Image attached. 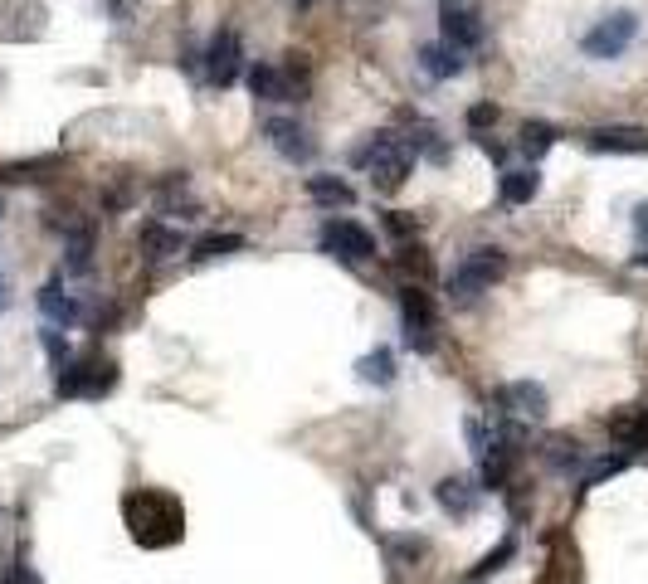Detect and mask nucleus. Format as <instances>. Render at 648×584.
<instances>
[{"label": "nucleus", "instance_id": "nucleus-2", "mask_svg": "<svg viewBox=\"0 0 648 584\" xmlns=\"http://www.w3.org/2000/svg\"><path fill=\"white\" fill-rule=\"evenodd\" d=\"M351 161H356V166H366V171H371V181H376V190H385V195H390V190H400V185H405V176H410V166H415V161H410V146L400 142V137H390V132H376V137L361 146Z\"/></svg>", "mask_w": 648, "mask_h": 584}, {"label": "nucleus", "instance_id": "nucleus-35", "mask_svg": "<svg viewBox=\"0 0 648 584\" xmlns=\"http://www.w3.org/2000/svg\"><path fill=\"white\" fill-rule=\"evenodd\" d=\"M634 224H639V234H648V205H639V210H634Z\"/></svg>", "mask_w": 648, "mask_h": 584}, {"label": "nucleus", "instance_id": "nucleus-28", "mask_svg": "<svg viewBox=\"0 0 648 584\" xmlns=\"http://www.w3.org/2000/svg\"><path fill=\"white\" fill-rule=\"evenodd\" d=\"M395 268H400V273H415V278H424V273H429V254H424L420 244H405V249L395 254Z\"/></svg>", "mask_w": 648, "mask_h": 584}, {"label": "nucleus", "instance_id": "nucleus-10", "mask_svg": "<svg viewBox=\"0 0 648 584\" xmlns=\"http://www.w3.org/2000/svg\"><path fill=\"white\" fill-rule=\"evenodd\" d=\"M264 132H268V142H273V151H278L283 161H293V166H307V161L317 156V142L307 137V127L288 122V117H273Z\"/></svg>", "mask_w": 648, "mask_h": 584}, {"label": "nucleus", "instance_id": "nucleus-23", "mask_svg": "<svg viewBox=\"0 0 648 584\" xmlns=\"http://www.w3.org/2000/svg\"><path fill=\"white\" fill-rule=\"evenodd\" d=\"M517 146H522L532 161H541V156L556 146V127H551V122H527V127H522V142H517Z\"/></svg>", "mask_w": 648, "mask_h": 584}, {"label": "nucleus", "instance_id": "nucleus-32", "mask_svg": "<svg viewBox=\"0 0 648 584\" xmlns=\"http://www.w3.org/2000/svg\"><path fill=\"white\" fill-rule=\"evenodd\" d=\"M488 122H497L493 103H473V108H468V127H488Z\"/></svg>", "mask_w": 648, "mask_h": 584}, {"label": "nucleus", "instance_id": "nucleus-13", "mask_svg": "<svg viewBox=\"0 0 648 584\" xmlns=\"http://www.w3.org/2000/svg\"><path fill=\"white\" fill-rule=\"evenodd\" d=\"M39 312H44L54 327H74V322H78V302L64 292V283H59V278H49V283L39 288Z\"/></svg>", "mask_w": 648, "mask_h": 584}, {"label": "nucleus", "instance_id": "nucleus-21", "mask_svg": "<svg viewBox=\"0 0 648 584\" xmlns=\"http://www.w3.org/2000/svg\"><path fill=\"white\" fill-rule=\"evenodd\" d=\"M536 190H541V176H536V171H507V176H502V200H507V205H527V200H536Z\"/></svg>", "mask_w": 648, "mask_h": 584}, {"label": "nucleus", "instance_id": "nucleus-34", "mask_svg": "<svg viewBox=\"0 0 648 584\" xmlns=\"http://www.w3.org/2000/svg\"><path fill=\"white\" fill-rule=\"evenodd\" d=\"M395 555H405V560H420V555H424V541H395Z\"/></svg>", "mask_w": 648, "mask_h": 584}, {"label": "nucleus", "instance_id": "nucleus-22", "mask_svg": "<svg viewBox=\"0 0 648 584\" xmlns=\"http://www.w3.org/2000/svg\"><path fill=\"white\" fill-rule=\"evenodd\" d=\"M356 375H361L366 385H390V380H395V356L381 346V351H371V356L356 361Z\"/></svg>", "mask_w": 648, "mask_h": 584}, {"label": "nucleus", "instance_id": "nucleus-5", "mask_svg": "<svg viewBox=\"0 0 648 584\" xmlns=\"http://www.w3.org/2000/svg\"><path fill=\"white\" fill-rule=\"evenodd\" d=\"M113 385H117L113 361H103V365L78 361V365H64V370H59V395H64V400H98V395H108Z\"/></svg>", "mask_w": 648, "mask_h": 584}, {"label": "nucleus", "instance_id": "nucleus-8", "mask_svg": "<svg viewBox=\"0 0 648 584\" xmlns=\"http://www.w3.org/2000/svg\"><path fill=\"white\" fill-rule=\"evenodd\" d=\"M239 69H244V44H239V35H234V30H215L210 49H205V78H210L215 88H229V83L239 78Z\"/></svg>", "mask_w": 648, "mask_h": 584}, {"label": "nucleus", "instance_id": "nucleus-4", "mask_svg": "<svg viewBox=\"0 0 648 584\" xmlns=\"http://www.w3.org/2000/svg\"><path fill=\"white\" fill-rule=\"evenodd\" d=\"M634 35H639V15H634V10H610V15L585 35V54H590V59H619V54L634 44Z\"/></svg>", "mask_w": 648, "mask_h": 584}, {"label": "nucleus", "instance_id": "nucleus-19", "mask_svg": "<svg viewBox=\"0 0 648 584\" xmlns=\"http://www.w3.org/2000/svg\"><path fill=\"white\" fill-rule=\"evenodd\" d=\"M614 438L624 448H648V409H634V414H614L610 419Z\"/></svg>", "mask_w": 648, "mask_h": 584}, {"label": "nucleus", "instance_id": "nucleus-6", "mask_svg": "<svg viewBox=\"0 0 648 584\" xmlns=\"http://www.w3.org/2000/svg\"><path fill=\"white\" fill-rule=\"evenodd\" d=\"M400 312H405V346L410 351H434V302L420 283L400 292Z\"/></svg>", "mask_w": 648, "mask_h": 584}, {"label": "nucleus", "instance_id": "nucleus-17", "mask_svg": "<svg viewBox=\"0 0 648 584\" xmlns=\"http://www.w3.org/2000/svg\"><path fill=\"white\" fill-rule=\"evenodd\" d=\"M541 458L556 468V473H571V468H580L585 463V448L575 443V438L566 434H556V438H546V448H541Z\"/></svg>", "mask_w": 648, "mask_h": 584}, {"label": "nucleus", "instance_id": "nucleus-15", "mask_svg": "<svg viewBox=\"0 0 648 584\" xmlns=\"http://www.w3.org/2000/svg\"><path fill=\"white\" fill-rule=\"evenodd\" d=\"M439 507L454 511V516H473L478 511V487L468 477H444L439 482Z\"/></svg>", "mask_w": 648, "mask_h": 584}, {"label": "nucleus", "instance_id": "nucleus-7", "mask_svg": "<svg viewBox=\"0 0 648 584\" xmlns=\"http://www.w3.org/2000/svg\"><path fill=\"white\" fill-rule=\"evenodd\" d=\"M322 249L346 258V263H366V258H376V239L351 219H327L322 224Z\"/></svg>", "mask_w": 648, "mask_h": 584}, {"label": "nucleus", "instance_id": "nucleus-14", "mask_svg": "<svg viewBox=\"0 0 648 584\" xmlns=\"http://www.w3.org/2000/svg\"><path fill=\"white\" fill-rule=\"evenodd\" d=\"M590 146L595 151H648V132L644 127H595Z\"/></svg>", "mask_w": 648, "mask_h": 584}, {"label": "nucleus", "instance_id": "nucleus-25", "mask_svg": "<svg viewBox=\"0 0 648 584\" xmlns=\"http://www.w3.org/2000/svg\"><path fill=\"white\" fill-rule=\"evenodd\" d=\"M44 171H59V156H39V161L0 166V181H44Z\"/></svg>", "mask_w": 648, "mask_h": 584}, {"label": "nucleus", "instance_id": "nucleus-33", "mask_svg": "<svg viewBox=\"0 0 648 584\" xmlns=\"http://www.w3.org/2000/svg\"><path fill=\"white\" fill-rule=\"evenodd\" d=\"M385 229H390V234H410L415 224H410V219L400 215V210H390V215H385Z\"/></svg>", "mask_w": 648, "mask_h": 584}, {"label": "nucleus", "instance_id": "nucleus-16", "mask_svg": "<svg viewBox=\"0 0 648 584\" xmlns=\"http://www.w3.org/2000/svg\"><path fill=\"white\" fill-rule=\"evenodd\" d=\"M137 244H142V254L152 258V263H161V258L181 254V229H166V224H142Z\"/></svg>", "mask_w": 648, "mask_h": 584}, {"label": "nucleus", "instance_id": "nucleus-18", "mask_svg": "<svg viewBox=\"0 0 648 584\" xmlns=\"http://www.w3.org/2000/svg\"><path fill=\"white\" fill-rule=\"evenodd\" d=\"M420 64L429 78H454V73H463V59H458V49H449V44H424Z\"/></svg>", "mask_w": 648, "mask_h": 584}, {"label": "nucleus", "instance_id": "nucleus-24", "mask_svg": "<svg viewBox=\"0 0 648 584\" xmlns=\"http://www.w3.org/2000/svg\"><path fill=\"white\" fill-rule=\"evenodd\" d=\"M234 249H244V234H205L200 244H195V263H210V258H225Z\"/></svg>", "mask_w": 648, "mask_h": 584}, {"label": "nucleus", "instance_id": "nucleus-20", "mask_svg": "<svg viewBox=\"0 0 648 584\" xmlns=\"http://www.w3.org/2000/svg\"><path fill=\"white\" fill-rule=\"evenodd\" d=\"M307 195H312L317 205H342V210L356 200V190H351L342 176H312V181H307Z\"/></svg>", "mask_w": 648, "mask_h": 584}, {"label": "nucleus", "instance_id": "nucleus-11", "mask_svg": "<svg viewBox=\"0 0 648 584\" xmlns=\"http://www.w3.org/2000/svg\"><path fill=\"white\" fill-rule=\"evenodd\" d=\"M439 25H444V44L449 49H478L483 44V20L473 10H463V5H444Z\"/></svg>", "mask_w": 648, "mask_h": 584}, {"label": "nucleus", "instance_id": "nucleus-27", "mask_svg": "<svg viewBox=\"0 0 648 584\" xmlns=\"http://www.w3.org/2000/svg\"><path fill=\"white\" fill-rule=\"evenodd\" d=\"M88 268H93V234L78 229L69 239V273H88Z\"/></svg>", "mask_w": 648, "mask_h": 584}, {"label": "nucleus", "instance_id": "nucleus-12", "mask_svg": "<svg viewBox=\"0 0 648 584\" xmlns=\"http://www.w3.org/2000/svg\"><path fill=\"white\" fill-rule=\"evenodd\" d=\"M249 93L264 98V103H288L293 98V78L283 69H273V64H254L249 69Z\"/></svg>", "mask_w": 648, "mask_h": 584}, {"label": "nucleus", "instance_id": "nucleus-1", "mask_svg": "<svg viewBox=\"0 0 648 584\" xmlns=\"http://www.w3.org/2000/svg\"><path fill=\"white\" fill-rule=\"evenodd\" d=\"M122 516H127L132 541L147 550H166L186 536V507L166 487H137V492H127L122 497Z\"/></svg>", "mask_w": 648, "mask_h": 584}, {"label": "nucleus", "instance_id": "nucleus-36", "mask_svg": "<svg viewBox=\"0 0 648 584\" xmlns=\"http://www.w3.org/2000/svg\"><path fill=\"white\" fill-rule=\"evenodd\" d=\"M0 307H5V278H0Z\"/></svg>", "mask_w": 648, "mask_h": 584}, {"label": "nucleus", "instance_id": "nucleus-3", "mask_svg": "<svg viewBox=\"0 0 648 584\" xmlns=\"http://www.w3.org/2000/svg\"><path fill=\"white\" fill-rule=\"evenodd\" d=\"M502 273H507V254H502L497 244H493V249H473V254H468L454 273H449V292H454L458 302H473L478 292L493 288Z\"/></svg>", "mask_w": 648, "mask_h": 584}, {"label": "nucleus", "instance_id": "nucleus-9", "mask_svg": "<svg viewBox=\"0 0 648 584\" xmlns=\"http://www.w3.org/2000/svg\"><path fill=\"white\" fill-rule=\"evenodd\" d=\"M497 414H512V419H541L551 400H546V385H536V380H512V385H502L493 395Z\"/></svg>", "mask_w": 648, "mask_h": 584}, {"label": "nucleus", "instance_id": "nucleus-29", "mask_svg": "<svg viewBox=\"0 0 648 584\" xmlns=\"http://www.w3.org/2000/svg\"><path fill=\"white\" fill-rule=\"evenodd\" d=\"M629 468V453H614V458H600L590 473H585V487H600L605 477H614V473H624Z\"/></svg>", "mask_w": 648, "mask_h": 584}, {"label": "nucleus", "instance_id": "nucleus-31", "mask_svg": "<svg viewBox=\"0 0 648 584\" xmlns=\"http://www.w3.org/2000/svg\"><path fill=\"white\" fill-rule=\"evenodd\" d=\"M463 434H468V443H473V453H488V448H493V438H488V429H483L478 419H468Z\"/></svg>", "mask_w": 648, "mask_h": 584}, {"label": "nucleus", "instance_id": "nucleus-26", "mask_svg": "<svg viewBox=\"0 0 648 584\" xmlns=\"http://www.w3.org/2000/svg\"><path fill=\"white\" fill-rule=\"evenodd\" d=\"M512 555H517V541H502L497 550H488V555L478 560V570L468 575V584H478V580H488V575H497V570H502V565H507Z\"/></svg>", "mask_w": 648, "mask_h": 584}, {"label": "nucleus", "instance_id": "nucleus-30", "mask_svg": "<svg viewBox=\"0 0 648 584\" xmlns=\"http://www.w3.org/2000/svg\"><path fill=\"white\" fill-rule=\"evenodd\" d=\"M39 341H44V351H49V361L59 365V370L69 365V341H64L59 331H54V327H44V331H39Z\"/></svg>", "mask_w": 648, "mask_h": 584}]
</instances>
